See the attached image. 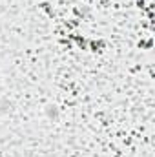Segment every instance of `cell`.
I'll return each instance as SVG.
<instances>
[{"mask_svg": "<svg viewBox=\"0 0 155 157\" xmlns=\"http://www.w3.org/2000/svg\"><path fill=\"white\" fill-rule=\"evenodd\" d=\"M44 115L49 119V121H59V117H60V112H59V108L57 106H53V104H47L46 108H44Z\"/></svg>", "mask_w": 155, "mask_h": 157, "instance_id": "cell-1", "label": "cell"}]
</instances>
